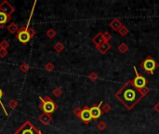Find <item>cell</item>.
Wrapping results in <instances>:
<instances>
[{"label":"cell","mask_w":159,"mask_h":134,"mask_svg":"<svg viewBox=\"0 0 159 134\" xmlns=\"http://www.w3.org/2000/svg\"><path fill=\"white\" fill-rule=\"evenodd\" d=\"M141 96L142 95L140 91L131 84H126L117 93V97L119 98V100H122L128 107L133 106L139 100Z\"/></svg>","instance_id":"1"},{"label":"cell","mask_w":159,"mask_h":134,"mask_svg":"<svg viewBox=\"0 0 159 134\" xmlns=\"http://www.w3.org/2000/svg\"><path fill=\"white\" fill-rule=\"evenodd\" d=\"M39 108L41 111H43L46 114H52L55 112L58 108V105L54 103V100H51L48 96L46 97H40V104Z\"/></svg>","instance_id":"2"},{"label":"cell","mask_w":159,"mask_h":134,"mask_svg":"<svg viewBox=\"0 0 159 134\" xmlns=\"http://www.w3.org/2000/svg\"><path fill=\"white\" fill-rule=\"evenodd\" d=\"M40 132L39 129L27 120L14 132V134H39Z\"/></svg>","instance_id":"3"},{"label":"cell","mask_w":159,"mask_h":134,"mask_svg":"<svg viewBox=\"0 0 159 134\" xmlns=\"http://www.w3.org/2000/svg\"><path fill=\"white\" fill-rule=\"evenodd\" d=\"M27 28L28 27L26 25H22L19 28V31L17 33V38L21 44H26L31 39V37L27 32Z\"/></svg>","instance_id":"4"},{"label":"cell","mask_w":159,"mask_h":134,"mask_svg":"<svg viewBox=\"0 0 159 134\" xmlns=\"http://www.w3.org/2000/svg\"><path fill=\"white\" fill-rule=\"evenodd\" d=\"M15 11V8L7 0H4V1L0 4V12H3L7 15L11 16Z\"/></svg>","instance_id":"5"},{"label":"cell","mask_w":159,"mask_h":134,"mask_svg":"<svg viewBox=\"0 0 159 134\" xmlns=\"http://www.w3.org/2000/svg\"><path fill=\"white\" fill-rule=\"evenodd\" d=\"M156 67V63L153 59H147L143 62V68L148 72H153Z\"/></svg>","instance_id":"6"},{"label":"cell","mask_w":159,"mask_h":134,"mask_svg":"<svg viewBox=\"0 0 159 134\" xmlns=\"http://www.w3.org/2000/svg\"><path fill=\"white\" fill-rule=\"evenodd\" d=\"M79 117L84 121V122H88L92 119V116L90 113V110L88 108H84L80 113H79Z\"/></svg>","instance_id":"7"},{"label":"cell","mask_w":159,"mask_h":134,"mask_svg":"<svg viewBox=\"0 0 159 134\" xmlns=\"http://www.w3.org/2000/svg\"><path fill=\"white\" fill-rule=\"evenodd\" d=\"M133 82H134V87L136 89H143L146 85V79L141 76H137Z\"/></svg>","instance_id":"8"},{"label":"cell","mask_w":159,"mask_h":134,"mask_svg":"<svg viewBox=\"0 0 159 134\" xmlns=\"http://www.w3.org/2000/svg\"><path fill=\"white\" fill-rule=\"evenodd\" d=\"M11 20V16L7 15L3 12H0V28H3Z\"/></svg>","instance_id":"9"},{"label":"cell","mask_w":159,"mask_h":134,"mask_svg":"<svg viewBox=\"0 0 159 134\" xmlns=\"http://www.w3.org/2000/svg\"><path fill=\"white\" fill-rule=\"evenodd\" d=\"M38 120H39L41 123H43V124H45V125H48V124H49L50 121L52 120V117H51V116H50L49 114L43 113L42 115H40V116H38Z\"/></svg>","instance_id":"10"},{"label":"cell","mask_w":159,"mask_h":134,"mask_svg":"<svg viewBox=\"0 0 159 134\" xmlns=\"http://www.w3.org/2000/svg\"><path fill=\"white\" fill-rule=\"evenodd\" d=\"M90 113H91V116H92V118H99L102 115V112H101V109H100V105L99 106H94V107H91L90 109Z\"/></svg>","instance_id":"11"},{"label":"cell","mask_w":159,"mask_h":134,"mask_svg":"<svg viewBox=\"0 0 159 134\" xmlns=\"http://www.w3.org/2000/svg\"><path fill=\"white\" fill-rule=\"evenodd\" d=\"M19 28H20V27H19L16 23H14V22H11L10 24L8 25V30H9L10 33H11V34H16V33H18Z\"/></svg>","instance_id":"12"},{"label":"cell","mask_w":159,"mask_h":134,"mask_svg":"<svg viewBox=\"0 0 159 134\" xmlns=\"http://www.w3.org/2000/svg\"><path fill=\"white\" fill-rule=\"evenodd\" d=\"M20 70L23 73H27L30 70V65L27 62H23L20 65Z\"/></svg>","instance_id":"13"},{"label":"cell","mask_w":159,"mask_h":134,"mask_svg":"<svg viewBox=\"0 0 159 134\" xmlns=\"http://www.w3.org/2000/svg\"><path fill=\"white\" fill-rule=\"evenodd\" d=\"M9 107L10 108V109H12V110H14V109H16L17 107H18V105H19V103L17 102L16 100H10V102H9Z\"/></svg>","instance_id":"14"},{"label":"cell","mask_w":159,"mask_h":134,"mask_svg":"<svg viewBox=\"0 0 159 134\" xmlns=\"http://www.w3.org/2000/svg\"><path fill=\"white\" fill-rule=\"evenodd\" d=\"M4 96V92H3V90L0 89V106L2 107V109H3V111H4V113H5V115L8 116H9V114H8V112H7V110H6V108H5V106H4V104H3V103H2V100H1V99H2V97Z\"/></svg>","instance_id":"15"},{"label":"cell","mask_w":159,"mask_h":134,"mask_svg":"<svg viewBox=\"0 0 159 134\" xmlns=\"http://www.w3.org/2000/svg\"><path fill=\"white\" fill-rule=\"evenodd\" d=\"M46 35H47V37H48V38H53V37L56 36V32H55L53 29H49V30L47 31Z\"/></svg>","instance_id":"16"},{"label":"cell","mask_w":159,"mask_h":134,"mask_svg":"<svg viewBox=\"0 0 159 134\" xmlns=\"http://www.w3.org/2000/svg\"><path fill=\"white\" fill-rule=\"evenodd\" d=\"M9 47H10V43L7 40H2L1 43H0V48H1V49H7Z\"/></svg>","instance_id":"17"},{"label":"cell","mask_w":159,"mask_h":134,"mask_svg":"<svg viewBox=\"0 0 159 134\" xmlns=\"http://www.w3.org/2000/svg\"><path fill=\"white\" fill-rule=\"evenodd\" d=\"M27 32H28V34H29V36L31 37V38H33V37L36 36V31H35L33 28L28 27V28H27Z\"/></svg>","instance_id":"18"},{"label":"cell","mask_w":159,"mask_h":134,"mask_svg":"<svg viewBox=\"0 0 159 134\" xmlns=\"http://www.w3.org/2000/svg\"><path fill=\"white\" fill-rule=\"evenodd\" d=\"M8 49H4L0 48V58H5L8 55Z\"/></svg>","instance_id":"19"},{"label":"cell","mask_w":159,"mask_h":134,"mask_svg":"<svg viewBox=\"0 0 159 134\" xmlns=\"http://www.w3.org/2000/svg\"><path fill=\"white\" fill-rule=\"evenodd\" d=\"M45 69L47 70V71H48V72H50V71H52L53 69H54V66H53V64H51V63H47L46 65H45Z\"/></svg>","instance_id":"20"},{"label":"cell","mask_w":159,"mask_h":134,"mask_svg":"<svg viewBox=\"0 0 159 134\" xmlns=\"http://www.w3.org/2000/svg\"><path fill=\"white\" fill-rule=\"evenodd\" d=\"M62 49H63V47H62V45H61L60 43H57V44L54 46V49H55L56 51H58V52H60Z\"/></svg>","instance_id":"21"},{"label":"cell","mask_w":159,"mask_h":134,"mask_svg":"<svg viewBox=\"0 0 159 134\" xmlns=\"http://www.w3.org/2000/svg\"><path fill=\"white\" fill-rule=\"evenodd\" d=\"M60 93H61V91H60V89H55L54 90H53V94L55 95V96H59V95H60Z\"/></svg>","instance_id":"22"},{"label":"cell","mask_w":159,"mask_h":134,"mask_svg":"<svg viewBox=\"0 0 159 134\" xmlns=\"http://www.w3.org/2000/svg\"><path fill=\"white\" fill-rule=\"evenodd\" d=\"M39 134H42V132H40V133H39Z\"/></svg>","instance_id":"23"}]
</instances>
